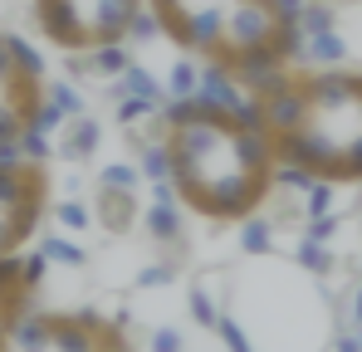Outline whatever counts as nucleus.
Segmentation results:
<instances>
[{"instance_id":"2","label":"nucleus","mask_w":362,"mask_h":352,"mask_svg":"<svg viewBox=\"0 0 362 352\" xmlns=\"http://www.w3.org/2000/svg\"><path fill=\"white\" fill-rule=\"evenodd\" d=\"M279 167L313 181H362V69H279L245 88Z\"/></svg>"},{"instance_id":"8","label":"nucleus","mask_w":362,"mask_h":352,"mask_svg":"<svg viewBox=\"0 0 362 352\" xmlns=\"http://www.w3.org/2000/svg\"><path fill=\"white\" fill-rule=\"evenodd\" d=\"M40 274H45V259H25V254H10L0 259V348H10L20 318L30 313V298L40 289Z\"/></svg>"},{"instance_id":"9","label":"nucleus","mask_w":362,"mask_h":352,"mask_svg":"<svg viewBox=\"0 0 362 352\" xmlns=\"http://www.w3.org/2000/svg\"><path fill=\"white\" fill-rule=\"evenodd\" d=\"M93 142H98V127H93V122H83V117H78V122H74V127H69V157H78V152H88V147H93Z\"/></svg>"},{"instance_id":"7","label":"nucleus","mask_w":362,"mask_h":352,"mask_svg":"<svg viewBox=\"0 0 362 352\" xmlns=\"http://www.w3.org/2000/svg\"><path fill=\"white\" fill-rule=\"evenodd\" d=\"M20 348H127V333L118 323H108L103 313L83 308V313H25L15 338Z\"/></svg>"},{"instance_id":"3","label":"nucleus","mask_w":362,"mask_h":352,"mask_svg":"<svg viewBox=\"0 0 362 352\" xmlns=\"http://www.w3.org/2000/svg\"><path fill=\"white\" fill-rule=\"evenodd\" d=\"M162 40L201 64H221L245 88L299 59L303 30L279 0H147Z\"/></svg>"},{"instance_id":"1","label":"nucleus","mask_w":362,"mask_h":352,"mask_svg":"<svg viewBox=\"0 0 362 352\" xmlns=\"http://www.w3.org/2000/svg\"><path fill=\"white\" fill-rule=\"evenodd\" d=\"M162 147L177 201L216 225L250 221L279 186V157L255 103L226 108L201 93L172 98L162 108Z\"/></svg>"},{"instance_id":"10","label":"nucleus","mask_w":362,"mask_h":352,"mask_svg":"<svg viewBox=\"0 0 362 352\" xmlns=\"http://www.w3.org/2000/svg\"><path fill=\"white\" fill-rule=\"evenodd\" d=\"M196 88H201V74H196V64H186V59H181L177 74H172V93H177V98H191Z\"/></svg>"},{"instance_id":"6","label":"nucleus","mask_w":362,"mask_h":352,"mask_svg":"<svg viewBox=\"0 0 362 352\" xmlns=\"http://www.w3.org/2000/svg\"><path fill=\"white\" fill-rule=\"evenodd\" d=\"M49 211V172L35 152H0V259L20 254Z\"/></svg>"},{"instance_id":"5","label":"nucleus","mask_w":362,"mask_h":352,"mask_svg":"<svg viewBox=\"0 0 362 352\" xmlns=\"http://www.w3.org/2000/svg\"><path fill=\"white\" fill-rule=\"evenodd\" d=\"M49 108V83H45V59L20 35H0V152L25 147Z\"/></svg>"},{"instance_id":"4","label":"nucleus","mask_w":362,"mask_h":352,"mask_svg":"<svg viewBox=\"0 0 362 352\" xmlns=\"http://www.w3.org/2000/svg\"><path fill=\"white\" fill-rule=\"evenodd\" d=\"M147 0H30L35 30L64 54H98L127 45Z\"/></svg>"},{"instance_id":"11","label":"nucleus","mask_w":362,"mask_h":352,"mask_svg":"<svg viewBox=\"0 0 362 352\" xmlns=\"http://www.w3.org/2000/svg\"><path fill=\"white\" fill-rule=\"evenodd\" d=\"M358 323H362V289H358Z\"/></svg>"}]
</instances>
